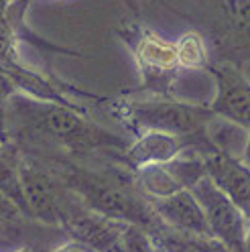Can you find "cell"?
<instances>
[{"mask_svg": "<svg viewBox=\"0 0 250 252\" xmlns=\"http://www.w3.org/2000/svg\"><path fill=\"white\" fill-rule=\"evenodd\" d=\"M49 252H86V246H82L80 242L67 240V242H63V244H59V246L51 248Z\"/></svg>", "mask_w": 250, "mask_h": 252, "instance_id": "obj_18", "label": "cell"}, {"mask_svg": "<svg viewBox=\"0 0 250 252\" xmlns=\"http://www.w3.org/2000/svg\"><path fill=\"white\" fill-rule=\"evenodd\" d=\"M14 252H35V248H31V246H27V244H21Z\"/></svg>", "mask_w": 250, "mask_h": 252, "instance_id": "obj_22", "label": "cell"}, {"mask_svg": "<svg viewBox=\"0 0 250 252\" xmlns=\"http://www.w3.org/2000/svg\"><path fill=\"white\" fill-rule=\"evenodd\" d=\"M246 252H250V222H248V236H246Z\"/></svg>", "mask_w": 250, "mask_h": 252, "instance_id": "obj_23", "label": "cell"}, {"mask_svg": "<svg viewBox=\"0 0 250 252\" xmlns=\"http://www.w3.org/2000/svg\"><path fill=\"white\" fill-rule=\"evenodd\" d=\"M208 175L206 161L199 153H183L167 163L147 165L134 171V181L140 193L149 199L169 197L181 189H193Z\"/></svg>", "mask_w": 250, "mask_h": 252, "instance_id": "obj_6", "label": "cell"}, {"mask_svg": "<svg viewBox=\"0 0 250 252\" xmlns=\"http://www.w3.org/2000/svg\"><path fill=\"white\" fill-rule=\"evenodd\" d=\"M155 212L171 228H175L185 234H195V236H214L208 224L206 212L201 208L197 195L191 189H181V191L161 197V199H151Z\"/></svg>", "mask_w": 250, "mask_h": 252, "instance_id": "obj_12", "label": "cell"}, {"mask_svg": "<svg viewBox=\"0 0 250 252\" xmlns=\"http://www.w3.org/2000/svg\"><path fill=\"white\" fill-rule=\"evenodd\" d=\"M14 94H19L17 88H14L8 77L0 71V126H4V128H6V108H8V102Z\"/></svg>", "mask_w": 250, "mask_h": 252, "instance_id": "obj_17", "label": "cell"}, {"mask_svg": "<svg viewBox=\"0 0 250 252\" xmlns=\"http://www.w3.org/2000/svg\"><path fill=\"white\" fill-rule=\"evenodd\" d=\"M102 106L124 128L138 136L143 132H167L189 138H206V126L216 116L210 104H193L175 96H132L102 98Z\"/></svg>", "mask_w": 250, "mask_h": 252, "instance_id": "obj_3", "label": "cell"}, {"mask_svg": "<svg viewBox=\"0 0 250 252\" xmlns=\"http://www.w3.org/2000/svg\"><path fill=\"white\" fill-rule=\"evenodd\" d=\"M8 136L23 151L63 155L84 163H120L132 140L104 128L88 108H69L14 94L6 108Z\"/></svg>", "mask_w": 250, "mask_h": 252, "instance_id": "obj_1", "label": "cell"}, {"mask_svg": "<svg viewBox=\"0 0 250 252\" xmlns=\"http://www.w3.org/2000/svg\"><path fill=\"white\" fill-rule=\"evenodd\" d=\"M8 138H10V136H8V130L4 128V126H0V149L6 145V140H8Z\"/></svg>", "mask_w": 250, "mask_h": 252, "instance_id": "obj_19", "label": "cell"}, {"mask_svg": "<svg viewBox=\"0 0 250 252\" xmlns=\"http://www.w3.org/2000/svg\"><path fill=\"white\" fill-rule=\"evenodd\" d=\"M29 153V151H27ZM49 165L63 185L86 208L124 224L157 232L165 222L157 216L149 197L140 193L134 171L120 163H84L63 155L33 153Z\"/></svg>", "mask_w": 250, "mask_h": 252, "instance_id": "obj_2", "label": "cell"}, {"mask_svg": "<svg viewBox=\"0 0 250 252\" xmlns=\"http://www.w3.org/2000/svg\"><path fill=\"white\" fill-rule=\"evenodd\" d=\"M21 179L31 218L45 226L61 230V218L71 199V191L63 181L43 159L27 151H23Z\"/></svg>", "mask_w": 250, "mask_h": 252, "instance_id": "obj_5", "label": "cell"}, {"mask_svg": "<svg viewBox=\"0 0 250 252\" xmlns=\"http://www.w3.org/2000/svg\"><path fill=\"white\" fill-rule=\"evenodd\" d=\"M124 226V222L86 208L73 193L61 218V230L67 240L80 242L96 252H122Z\"/></svg>", "mask_w": 250, "mask_h": 252, "instance_id": "obj_7", "label": "cell"}, {"mask_svg": "<svg viewBox=\"0 0 250 252\" xmlns=\"http://www.w3.org/2000/svg\"><path fill=\"white\" fill-rule=\"evenodd\" d=\"M191 191L197 195L201 208L206 212L210 230L214 238L220 240L230 252H246V236L250 220L234 201H230L212 179L206 175L193 185Z\"/></svg>", "mask_w": 250, "mask_h": 252, "instance_id": "obj_8", "label": "cell"}, {"mask_svg": "<svg viewBox=\"0 0 250 252\" xmlns=\"http://www.w3.org/2000/svg\"><path fill=\"white\" fill-rule=\"evenodd\" d=\"M175 49H177V59H179L181 69H204L206 71L208 65L212 63L208 45L197 31L183 33L175 43Z\"/></svg>", "mask_w": 250, "mask_h": 252, "instance_id": "obj_15", "label": "cell"}, {"mask_svg": "<svg viewBox=\"0 0 250 252\" xmlns=\"http://www.w3.org/2000/svg\"><path fill=\"white\" fill-rule=\"evenodd\" d=\"M216 82V98L210 108L216 116L250 128V82L232 61H212L206 69Z\"/></svg>", "mask_w": 250, "mask_h": 252, "instance_id": "obj_9", "label": "cell"}, {"mask_svg": "<svg viewBox=\"0 0 250 252\" xmlns=\"http://www.w3.org/2000/svg\"><path fill=\"white\" fill-rule=\"evenodd\" d=\"M12 2V0H0V17H2V14H4V10L8 8V4Z\"/></svg>", "mask_w": 250, "mask_h": 252, "instance_id": "obj_21", "label": "cell"}, {"mask_svg": "<svg viewBox=\"0 0 250 252\" xmlns=\"http://www.w3.org/2000/svg\"><path fill=\"white\" fill-rule=\"evenodd\" d=\"M122 252H161V248L149 230L126 224L122 232Z\"/></svg>", "mask_w": 250, "mask_h": 252, "instance_id": "obj_16", "label": "cell"}, {"mask_svg": "<svg viewBox=\"0 0 250 252\" xmlns=\"http://www.w3.org/2000/svg\"><path fill=\"white\" fill-rule=\"evenodd\" d=\"M21 163H23V149L12 138H8L6 145L0 149V193H4L8 199H12L31 218L23 191Z\"/></svg>", "mask_w": 250, "mask_h": 252, "instance_id": "obj_13", "label": "cell"}, {"mask_svg": "<svg viewBox=\"0 0 250 252\" xmlns=\"http://www.w3.org/2000/svg\"><path fill=\"white\" fill-rule=\"evenodd\" d=\"M242 159H244V163L250 167V128H248V143H246V151H244V157H242Z\"/></svg>", "mask_w": 250, "mask_h": 252, "instance_id": "obj_20", "label": "cell"}, {"mask_svg": "<svg viewBox=\"0 0 250 252\" xmlns=\"http://www.w3.org/2000/svg\"><path fill=\"white\" fill-rule=\"evenodd\" d=\"M204 161L212 183L250 220V167L244 159L222 151H212L204 155Z\"/></svg>", "mask_w": 250, "mask_h": 252, "instance_id": "obj_11", "label": "cell"}, {"mask_svg": "<svg viewBox=\"0 0 250 252\" xmlns=\"http://www.w3.org/2000/svg\"><path fill=\"white\" fill-rule=\"evenodd\" d=\"M199 153L204 157L206 153H212L208 140L201 138H189V136H177V134H167V132H143L132 138L128 149L122 153L120 165L128 167L130 171H136L147 165H157L167 163L183 153Z\"/></svg>", "mask_w": 250, "mask_h": 252, "instance_id": "obj_10", "label": "cell"}, {"mask_svg": "<svg viewBox=\"0 0 250 252\" xmlns=\"http://www.w3.org/2000/svg\"><path fill=\"white\" fill-rule=\"evenodd\" d=\"M86 252H96V250H90V248H86Z\"/></svg>", "mask_w": 250, "mask_h": 252, "instance_id": "obj_24", "label": "cell"}, {"mask_svg": "<svg viewBox=\"0 0 250 252\" xmlns=\"http://www.w3.org/2000/svg\"><path fill=\"white\" fill-rule=\"evenodd\" d=\"M130 45L140 71V86L132 94L143 96H173V86L179 77L181 65L177 59L175 43L159 37L153 31L132 25L120 31Z\"/></svg>", "mask_w": 250, "mask_h": 252, "instance_id": "obj_4", "label": "cell"}, {"mask_svg": "<svg viewBox=\"0 0 250 252\" xmlns=\"http://www.w3.org/2000/svg\"><path fill=\"white\" fill-rule=\"evenodd\" d=\"M206 138L214 151H222L242 159L248 143V130L226 118L214 116L206 126Z\"/></svg>", "mask_w": 250, "mask_h": 252, "instance_id": "obj_14", "label": "cell"}]
</instances>
